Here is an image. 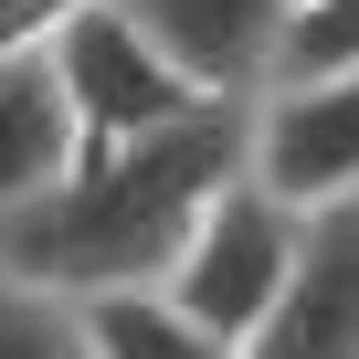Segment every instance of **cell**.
Wrapping results in <instances>:
<instances>
[{
  "label": "cell",
  "instance_id": "obj_6",
  "mask_svg": "<svg viewBox=\"0 0 359 359\" xmlns=\"http://www.w3.org/2000/svg\"><path fill=\"white\" fill-rule=\"evenodd\" d=\"M116 11L191 74L201 95L243 106L264 85V43H275V11H285V0H116Z\"/></svg>",
  "mask_w": 359,
  "mask_h": 359
},
{
  "label": "cell",
  "instance_id": "obj_9",
  "mask_svg": "<svg viewBox=\"0 0 359 359\" xmlns=\"http://www.w3.org/2000/svg\"><path fill=\"white\" fill-rule=\"evenodd\" d=\"M348 64H359V0H285V11H275L264 85H306V74H348Z\"/></svg>",
  "mask_w": 359,
  "mask_h": 359
},
{
  "label": "cell",
  "instance_id": "obj_7",
  "mask_svg": "<svg viewBox=\"0 0 359 359\" xmlns=\"http://www.w3.org/2000/svg\"><path fill=\"white\" fill-rule=\"evenodd\" d=\"M74 158H85V137L53 85V53H0V222L32 212Z\"/></svg>",
  "mask_w": 359,
  "mask_h": 359
},
{
  "label": "cell",
  "instance_id": "obj_3",
  "mask_svg": "<svg viewBox=\"0 0 359 359\" xmlns=\"http://www.w3.org/2000/svg\"><path fill=\"white\" fill-rule=\"evenodd\" d=\"M43 53H53V85H64L85 148H116V137H148V127H169V116L212 106L191 74H180V64L116 11V0H85V11H74Z\"/></svg>",
  "mask_w": 359,
  "mask_h": 359
},
{
  "label": "cell",
  "instance_id": "obj_10",
  "mask_svg": "<svg viewBox=\"0 0 359 359\" xmlns=\"http://www.w3.org/2000/svg\"><path fill=\"white\" fill-rule=\"evenodd\" d=\"M0 359H85V317H74V296L0 275Z\"/></svg>",
  "mask_w": 359,
  "mask_h": 359
},
{
  "label": "cell",
  "instance_id": "obj_8",
  "mask_svg": "<svg viewBox=\"0 0 359 359\" xmlns=\"http://www.w3.org/2000/svg\"><path fill=\"white\" fill-rule=\"evenodd\" d=\"M85 317V359H233L212 327H191L158 285H106V296H74Z\"/></svg>",
  "mask_w": 359,
  "mask_h": 359
},
{
  "label": "cell",
  "instance_id": "obj_1",
  "mask_svg": "<svg viewBox=\"0 0 359 359\" xmlns=\"http://www.w3.org/2000/svg\"><path fill=\"white\" fill-rule=\"evenodd\" d=\"M243 180V106H191L148 137L85 148L32 212L0 222V275L53 285V296H106V285H158L201 201Z\"/></svg>",
  "mask_w": 359,
  "mask_h": 359
},
{
  "label": "cell",
  "instance_id": "obj_11",
  "mask_svg": "<svg viewBox=\"0 0 359 359\" xmlns=\"http://www.w3.org/2000/svg\"><path fill=\"white\" fill-rule=\"evenodd\" d=\"M85 0H0V53H43Z\"/></svg>",
  "mask_w": 359,
  "mask_h": 359
},
{
  "label": "cell",
  "instance_id": "obj_5",
  "mask_svg": "<svg viewBox=\"0 0 359 359\" xmlns=\"http://www.w3.org/2000/svg\"><path fill=\"white\" fill-rule=\"evenodd\" d=\"M233 359H359V201L296 222V264Z\"/></svg>",
  "mask_w": 359,
  "mask_h": 359
},
{
  "label": "cell",
  "instance_id": "obj_4",
  "mask_svg": "<svg viewBox=\"0 0 359 359\" xmlns=\"http://www.w3.org/2000/svg\"><path fill=\"white\" fill-rule=\"evenodd\" d=\"M243 180L275 191L285 212L359 201V64L243 95Z\"/></svg>",
  "mask_w": 359,
  "mask_h": 359
},
{
  "label": "cell",
  "instance_id": "obj_2",
  "mask_svg": "<svg viewBox=\"0 0 359 359\" xmlns=\"http://www.w3.org/2000/svg\"><path fill=\"white\" fill-rule=\"evenodd\" d=\"M296 222H306V212H285L275 191H254V180H222V191L201 201V222L180 233V254H169L158 296L191 317V327H212L222 348H243V338H254V317L275 306L285 264H296Z\"/></svg>",
  "mask_w": 359,
  "mask_h": 359
}]
</instances>
